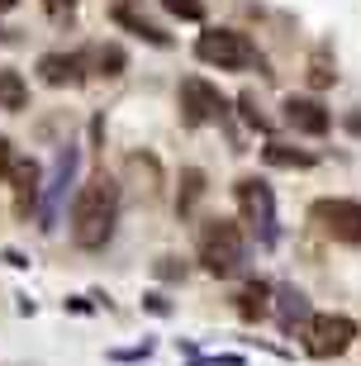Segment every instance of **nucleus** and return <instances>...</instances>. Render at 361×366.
Segmentation results:
<instances>
[{"mask_svg": "<svg viewBox=\"0 0 361 366\" xmlns=\"http://www.w3.org/2000/svg\"><path fill=\"white\" fill-rule=\"evenodd\" d=\"M67 224H71V243L86 247V252H100L114 238V224H119V181L91 177L86 186H76Z\"/></svg>", "mask_w": 361, "mask_h": 366, "instance_id": "obj_1", "label": "nucleus"}, {"mask_svg": "<svg viewBox=\"0 0 361 366\" xmlns=\"http://www.w3.org/2000/svg\"><path fill=\"white\" fill-rule=\"evenodd\" d=\"M242 262H247V238L233 219H204L200 229V267L219 281L242 272Z\"/></svg>", "mask_w": 361, "mask_h": 366, "instance_id": "obj_2", "label": "nucleus"}, {"mask_svg": "<svg viewBox=\"0 0 361 366\" xmlns=\"http://www.w3.org/2000/svg\"><path fill=\"white\" fill-rule=\"evenodd\" d=\"M195 57L209 62V67H219V71L262 67V53H257V43L242 29H204L200 39H195Z\"/></svg>", "mask_w": 361, "mask_h": 366, "instance_id": "obj_3", "label": "nucleus"}, {"mask_svg": "<svg viewBox=\"0 0 361 366\" xmlns=\"http://www.w3.org/2000/svg\"><path fill=\"white\" fill-rule=\"evenodd\" d=\"M309 219L319 224L333 243L342 247H361V200H347V195H328V200L309 204Z\"/></svg>", "mask_w": 361, "mask_h": 366, "instance_id": "obj_4", "label": "nucleus"}, {"mask_svg": "<svg viewBox=\"0 0 361 366\" xmlns=\"http://www.w3.org/2000/svg\"><path fill=\"white\" fill-rule=\"evenodd\" d=\"M357 319L352 314H314L305 328V347L309 357H319V362H328V357H342L357 342Z\"/></svg>", "mask_w": 361, "mask_h": 366, "instance_id": "obj_5", "label": "nucleus"}, {"mask_svg": "<svg viewBox=\"0 0 361 366\" xmlns=\"http://www.w3.org/2000/svg\"><path fill=\"white\" fill-rule=\"evenodd\" d=\"M233 195H238L242 219L257 229L262 247H271V243H276V195H271V186L262 177H242L238 186H233Z\"/></svg>", "mask_w": 361, "mask_h": 366, "instance_id": "obj_6", "label": "nucleus"}, {"mask_svg": "<svg viewBox=\"0 0 361 366\" xmlns=\"http://www.w3.org/2000/svg\"><path fill=\"white\" fill-rule=\"evenodd\" d=\"M224 114H228V100L204 76H186L181 81V119H186V129H200V124L224 119Z\"/></svg>", "mask_w": 361, "mask_h": 366, "instance_id": "obj_7", "label": "nucleus"}, {"mask_svg": "<svg viewBox=\"0 0 361 366\" xmlns=\"http://www.w3.org/2000/svg\"><path fill=\"white\" fill-rule=\"evenodd\" d=\"M281 114H285V124H290L295 134H309V138H323L328 124H333V114H328L323 100H314V95H285Z\"/></svg>", "mask_w": 361, "mask_h": 366, "instance_id": "obj_8", "label": "nucleus"}, {"mask_svg": "<svg viewBox=\"0 0 361 366\" xmlns=\"http://www.w3.org/2000/svg\"><path fill=\"white\" fill-rule=\"evenodd\" d=\"M81 67H86V57H81V53H43L39 57V76L48 86H76Z\"/></svg>", "mask_w": 361, "mask_h": 366, "instance_id": "obj_9", "label": "nucleus"}, {"mask_svg": "<svg viewBox=\"0 0 361 366\" xmlns=\"http://www.w3.org/2000/svg\"><path fill=\"white\" fill-rule=\"evenodd\" d=\"M276 319H281L285 333H295V324L309 328V319H314V314H309V295L295 290V285H281V290H276Z\"/></svg>", "mask_w": 361, "mask_h": 366, "instance_id": "obj_10", "label": "nucleus"}, {"mask_svg": "<svg viewBox=\"0 0 361 366\" xmlns=\"http://www.w3.org/2000/svg\"><path fill=\"white\" fill-rule=\"evenodd\" d=\"M71 177H76V148L67 143V152L57 157V177H53V186H48V204H43V229H53V219H57V200H62V190L71 186Z\"/></svg>", "mask_w": 361, "mask_h": 366, "instance_id": "obj_11", "label": "nucleus"}, {"mask_svg": "<svg viewBox=\"0 0 361 366\" xmlns=\"http://www.w3.org/2000/svg\"><path fill=\"white\" fill-rule=\"evenodd\" d=\"M5 181H14V190H19V209H29V204L39 200V162L34 157H14V167H10V177Z\"/></svg>", "mask_w": 361, "mask_h": 366, "instance_id": "obj_12", "label": "nucleus"}, {"mask_svg": "<svg viewBox=\"0 0 361 366\" xmlns=\"http://www.w3.org/2000/svg\"><path fill=\"white\" fill-rule=\"evenodd\" d=\"M262 157H267V167H285V172H309V167H314V152L285 148V143H267Z\"/></svg>", "mask_w": 361, "mask_h": 366, "instance_id": "obj_13", "label": "nucleus"}, {"mask_svg": "<svg viewBox=\"0 0 361 366\" xmlns=\"http://www.w3.org/2000/svg\"><path fill=\"white\" fill-rule=\"evenodd\" d=\"M114 24H124L129 34H138V39H143V43H152V48H167V43H172V39H167V34H162L157 24H147L143 14H134V10H114Z\"/></svg>", "mask_w": 361, "mask_h": 366, "instance_id": "obj_14", "label": "nucleus"}, {"mask_svg": "<svg viewBox=\"0 0 361 366\" xmlns=\"http://www.w3.org/2000/svg\"><path fill=\"white\" fill-rule=\"evenodd\" d=\"M0 109H29V86L19 71H0Z\"/></svg>", "mask_w": 361, "mask_h": 366, "instance_id": "obj_15", "label": "nucleus"}, {"mask_svg": "<svg viewBox=\"0 0 361 366\" xmlns=\"http://www.w3.org/2000/svg\"><path fill=\"white\" fill-rule=\"evenodd\" d=\"M91 62H95L100 76H124V62H129V57H124L119 43H100V48L91 53Z\"/></svg>", "mask_w": 361, "mask_h": 366, "instance_id": "obj_16", "label": "nucleus"}, {"mask_svg": "<svg viewBox=\"0 0 361 366\" xmlns=\"http://www.w3.org/2000/svg\"><path fill=\"white\" fill-rule=\"evenodd\" d=\"M267 295H271V285H247V290H242L238 295V314L242 319H262V314H267Z\"/></svg>", "mask_w": 361, "mask_h": 366, "instance_id": "obj_17", "label": "nucleus"}, {"mask_svg": "<svg viewBox=\"0 0 361 366\" xmlns=\"http://www.w3.org/2000/svg\"><path fill=\"white\" fill-rule=\"evenodd\" d=\"M200 195H204V172L200 167H186V172H181V214H186Z\"/></svg>", "mask_w": 361, "mask_h": 366, "instance_id": "obj_18", "label": "nucleus"}, {"mask_svg": "<svg viewBox=\"0 0 361 366\" xmlns=\"http://www.w3.org/2000/svg\"><path fill=\"white\" fill-rule=\"evenodd\" d=\"M162 10H172L176 19H186V24H200L204 19V0H162Z\"/></svg>", "mask_w": 361, "mask_h": 366, "instance_id": "obj_19", "label": "nucleus"}, {"mask_svg": "<svg viewBox=\"0 0 361 366\" xmlns=\"http://www.w3.org/2000/svg\"><path fill=\"white\" fill-rule=\"evenodd\" d=\"M238 105H242V119L252 124V129H262V134L271 129V124H267V114H257V95H252V91H242V95H238Z\"/></svg>", "mask_w": 361, "mask_h": 366, "instance_id": "obj_20", "label": "nucleus"}, {"mask_svg": "<svg viewBox=\"0 0 361 366\" xmlns=\"http://www.w3.org/2000/svg\"><path fill=\"white\" fill-rule=\"evenodd\" d=\"M309 81H314V86H333V81H337V71L328 67V57H323V53L314 57V71H309Z\"/></svg>", "mask_w": 361, "mask_h": 366, "instance_id": "obj_21", "label": "nucleus"}, {"mask_svg": "<svg viewBox=\"0 0 361 366\" xmlns=\"http://www.w3.org/2000/svg\"><path fill=\"white\" fill-rule=\"evenodd\" d=\"M43 10L53 14V19H67V14L76 10V0H43Z\"/></svg>", "mask_w": 361, "mask_h": 366, "instance_id": "obj_22", "label": "nucleus"}, {"mask_svg": "<svg viewBox=\"0 0 361 366\" xmlns=\"http://www.w3.org/2000/svg\"><path fill=\"white\" fill-rule=\"evenodd\" d=\"M157 276H162V281H176V276H186V267H176V257H162Z\"/></svg>", "mask_w": 361, "mask_h": 366, "instance_id": "obj_23", "label": "nucleus"}, {"mask_svg": "<svg viewBox=\"0 0 361 366\" xmlns=\"http://www.w3.org/2000/svg\"><path fill=\"white\" fill-rule=\"evenodd\" d=\"M10 167H14V148L0 138V177H10Z\"/></svg>", "mask_w": 361, "mask_h": 366, "instance_id": "obj_24", "label": "nucleus"}, {"mask_svg": "<svg viewBox=\"0 0 361 366\" xmlns=\"http://www.w3.org/2000/svg\"><path fill=\"white\" fill-rule=\"evenodd\" d=\"M342 124H347V134H352V138H361V109H352Z\"/></svg>", "mask_w": 361, "mask_h": 366, "instance_id": "obj_25", "label": "nucleus"}, {"mask_svg": "<svg viewBox=\"0 0 361 366\" xmlns=\"http://www.w3.org/2000/svg\"><path fill=\"white\" fill-rule=\"evenodd\" d=\"M5 10H14V0H0V14H5Z\"/></svg>", "mask_w": 361, "mask_h": 366, "instance_id": "obj_26", "label": "nucleus"}]
</instances>
